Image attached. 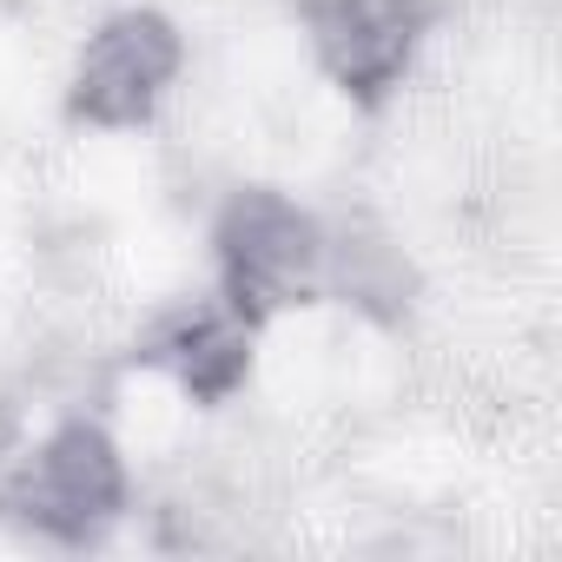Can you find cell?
Segmentation results:
<instances>
[{"instance_id":"2","label":"cell","mask_w":562,"mask_h":562,"mask_svg":"<svg viewBox=\"0 0 562 562\" xmlns=\"http://www.w3.org/2000/svg\"><path fill=\"white\" fill-rule=\"evenodd\" d=\"M0 503L47 542H100L133 503V450L113 424L67 417L8 470Z\"/></svg>"},{"instance_id":"3","label":"cell","mask_w":562,"mask_h":562,"mask_svg":"<svg viewBox=\"0 0 562 562\" xmlns=\"http://www.w3.org/2000/svg\"><path fill=\"white\" fill-rule=\"evenodd\" d=\"M179 74H186L179 21L159 8H120L80 41L67 74V113L93 133H139L179 93Z\"/></svg>"},{"instance_id":"5","label":"cell","mask_w":562,"mask_h":562,"mask_svg":"<svg viewBox=\"0 0 562 562\" xmlns=\"http://www.w3.org/2000/svg\"><path fill=\"white\" fill-rule=\"evenodd\" d=\"M192 411H218L232 404L245 384H251V364H258V325L238 318L225 299H205V305H186L172 312L153 345L139 351Z\"/></svg>"},{"instance_id":"1","label":"cell","mask_w":562,"mask_h":562,"mask_svg":"<svg viewBox=\"0 0 562 562\" xmlns=\"http://www.w3.org/2000/svg\"><path fill=\"white\" fill-rule=\"evenodd\" d=\"M218 299L258 331L331 285V232L278 186H245L212 218Z\"/></svg>"},{"instance_id":"4","label":"cell","mask_w":562,"mask_h":562,"mask_svg":"<svg viewBox=\"0 0 562 562\" xmlns=\"http://www.w3.org/2000/svg\"><path fill=\"white\" fill-rule=\"evenodd\" d=\"M299 27L351 106H384L437 27V0H299Z\"/></svg>"}]
</instances>
